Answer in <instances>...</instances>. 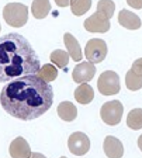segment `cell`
Listing matches in <instances>:
<instances>
[{
	"label": "cell",
	"instance_id": "cell-1",
	"mask_svg": "<svg viewBox=\"0 0 142 158\" xmlns=\"http://www.w3.org/2000/svg\"><path fill=\"white\" fill-rule=\"evenodd\" d=\"M52 86L37 75L12 80L0 93V103L7 113L21 120H32L42 116L52 107Z\"/></svg>",
	"mask_w": 142,
	"mask_h": 158
},
{
	"label": "cell",
	"instance_id": "cell-2",
	"mask_svg": "<svg viewBox=\"0 0 142 158\" xmlns=\"http://www.w3.org/2000/svg\"><path fill=\"white\" fill-rule=\"evenodd\" d=\"M40 69L37 53L23 36L11 32L0 37V82L35 75Z\"/></svg>",
	"mask_w": 142,
	"mask_h": 158
},
{
	"label": "cell",
	"instance_id": "cell-3",
	"mask_svg": "<svg viewBox=\"0 0 142 158\" xmlns=\"http://www.w3.org/2000/svg\"><path fill=\"white\" fill-rule=\"evenodd\" d=\"M3 16L10 26L21 27L26 24L28 19V8L21 3L7 4L4 8Z\"/></svg>",
	"mask_w": 142,
	"mask_h": 158
},
{
	"label": "cell",
	"instance_id": "cell-4",
	"mask_svg": "<svg viewBox=\"0 0 142 158\" xmlns=\"http://www.w3.org/2000/svg\"><path fill=\"white\" fill-rule=\"evenodd\" d=\"M97 87L99 92L103 95H115L120 91V77L114 71H105L101 74L98 79Z\"/></svg>",
	"mask_w": 142,
	"mask_h": 158
},
{
	"label": "cell",
	"instance_id": "cell-5",
	"mask_svg": "<svg viewBox=\"0 0 142 158\" xmlns=\"http://www.w3.org/2000/svg\"><path fill=\"white\" fill-rule=\"evenodd\" d=\"M124 108L118 100L106 102L101 107L100 114L106 124L114 126L120 123L123 117Z\"/></svg>",
	"mask_w": 142,
	"mask_h": 158
},
{
	"label": "cell",
	"instance_id": "cell-6",
	"mask_svg": "<svg viewBox=\"0 0 142 158\" xmlns=\"http://www.w3.org/2000/svg\"><path fill=\"white\" fill-rule=\"evenodd\" d=\"M108 53L106 43L101 39L94 38L86 44L85 56L92 63H99L105 59Z\"/></svg>",
	"mask_w": 142,
	"mask_h": 158
},
{
	"label": "cell",
	"instance_id": "cell-7",
	"mask_svg": "<svg viewBox=\"0 0 142 158\" xmlns=\"http://www.w3.org/2000/svg\"><path fill=\"white\" fill-rule=\"evenodd\" d=\"M68 146L73 155L82 156L90 150V141L85 134L82 132H75L68 139Z\"/></svg>",
	"mask_w": 142,
	"mask_h": 158
},
{
	"label": "cell",
	"instance_id": "cell-8",
	"mask_svg": "<svg viewBox=\"0 0 142 158\" xmlns=\"http://www.w3.org/2000/svg\"><path fill=\"white\" fill-rule=\"evenodd\" d=\"M109 19L101 13L95 12L84 22V27L90 32L104 33L110 29Z\"/></svg>",
	"mask_w": 142,
	"mask_h": 158
},
{
	"label": "cell",
	"instance_id": "cell-9",
	"mask_svg": "<svg viewBox=\"0 0 142 158\" xmlns=\"http://www.w3.org/2000/svg\"><path fill=\"white\" fill-rule=\"evenodd\" d=\"M96 69L94 65L87 61L80 63L75 67L72 77L75 82L77 84L88 82L94 77Z\"/></svg>",
	"mask_w": 142,
	"mask_h": 158
},
{
	"label": "cell",
	"instance_id": "cell-10",
	"mask_svg": "<svg viewBox=\"0 0 142 158\" xmlns=\"http://www.w3.org/2000/svg\"><path fill=\"white\" fill-rule=\"evenodd\" d=\"M9 153L12 158H30L31 150L27 142L23 137H18L11 142Z\"/></svg>",
	"mask_w": 142,
	"mask_h": 158
},
{
	"label": "cell",
	"instance_id": "cell-11",
	"mask_svg": "<svg viewBox=\"0 0 142 158\" xmlns=\"http://www.w3.org/2000/svg\"><path fill=\"white\" fill-rule=\"evenodd\" d=\"M103 150L108 158H122L124 154V148L121 141L112 136H108L105 139Z\"/></svg>",
	"mask_w": 142,
	"mask_h": 158
},
{
	"label": "cell",
	"instance_id": "cell-12",
	"mask_svg": "<svg viewBox=\"0 0 142 158\" xmlns=\"http://www.w3.org/2000/svg\"><path fill=\"white\" fill-rule=\"evenodd\" d=\"M118 22L122 26L129 30H137L141 26V20L137 15L124 9L119 12Z\"/></svg>",
	"mask_w": 142,
	"mask_h": 158
},
{
	"label": "cell",
	"instance_id": "cell-13",
	"mask_svg": "<svg viewBox=\"0 0 142 158\" xmlns=\"http://www.w3.org/2000/svg\"><path fill=\"white\" fill-rule=\"evenodd\" d=\"M63 42L69 55L75 62H79L82 59V53L80 45L77 40L70 33H65L63 36Z\"/></svg>",
	"mask_w": 142,
	"mask_h": 158
},
{
	"label": "cell",
	"instance_id": "cell-14",
	"mask_svg": "<svg viewBox=\"0 0 142 158\" xmlns=\"http://www.w3.org/2000/svg\"><path fill=\"white\" fill-rule=\"evenodd\" d=\"M57 112L60 118L66 122L73 121L77 115V108L74 104L69 101L61 103L58 106Z\"/></svg>",
	"mask_w": 142,
	"mask_h": 158
},
{
	"label": "cell",
	"instance_id": "cell-15",
	"mask_svg": "<svg viewBox=\"0 0 142 158\" xmlns=\"http://www.w3.org/2000/svg\"><path fill=\"white\" fill-rule=\"evenodd\" d=\"M94 97V91L90 85L82 84L75 89V98L77 102L85 105L90 103Z\"/></svg>",
	"mask_w": 142,
	"mask_h": 158
},
{
	"label": "cell",
	"instance_id": "cell-16",
	"mask_svg": "<svg viewBox=\"0 0 142 158\" xmlns=\"http://www.w3.org/2000/svg\"><path fill=\"white\" fill-rule=\"evenodd\" d=\"M51 4L49 1H34L32 4V13L37 19H44L50 11Z\"/></svg>",
	"mask_w": 142,
	"mask_h": 158
},
{
	"label": "cell",
	"instance_id": "cell-17",
	"mask_svg": "<svg viewBox=\"0 0 142 158\" xmlns=\"http://www.w3.org/2000/svg\"><path fill=\"white\" fill-rule=\"evenodd\" d=\"M127 124L130 129L139 130L142 129V109L135 108L129 113L127 118Z\"/></svg>",
	"mask_w": 142,
	"mask_h": 158
},
{
	"label": "cell",
	"instance_id": "cell-18",
	"mask_svg": "<svg viewBox=\"0 0 142 158\" xmlns=\"http://www.w3.org/2000/svg\"><path fill=\"white\" fill-rule=\"evenodd\" d=\"M37 76L46 82H51L57 77L58 70L54 65L47 63L40 68Z\"/></svg>",
	"mask_w": 142,
	"mask_h": 158
},
{
	"label": "cell",
	"instance_id": "cell-19",
	"mask_svg": "<svg viewBox=\"0 0 142 158\" xmlns=\"http://www.w3.org/2000/svg\"><path fill=\"white\" fill-rule=\"evenodd\" d=\"M126 86L131 91H137L142 88V76L138 75L132 70H129L125 77Z\"/></svg>",
	"mask_w": 142,
	"mask_h": 158
},
{
	"label": "cell",
	"instance_id": "cell-20",
	"mask_svg": "<svg viewBox=\"0 0 142 158\" xmlns=\"http://www.w3.org/2000/svg\"><path fill=\"white\" fill-rule=\"evenodd\" d=\"M50 60L59 68H63L69 62V55L65 51L57 49L51 53Z\"/></svg>",
	"mask_w": 142,
	"mask_h": 158
},
{
	"label": "cell",
	"instance_id": "cell-21",
	"mask_svg": "<svg viewBox=\"0 0 142 158\" xmlns=\"http://www.w3.org/2000/svg\"><path fill=\"white\" fill-rule=\"evenodd\" d=\"M70 4L73 14L77 16L85 14L92 6L91 1H71Z\"/></svg>",
	"mask_w": 142,
	"mask_h": 158
},
{
	"label": "cell",
	"instance_id": "cell-22",
	"mask_svg": "<svg viewBox=\"0 0 142 158\" xmlns=\"http://www.w3.org/2000/svg\"><path fill=\"white\" fill-rule=\"evenodd\" d=\"M115 5L113 1H99L97 4V12L104 15L108 19L113 17Z\"/></svg>",
	"mask_w": 142,
	"mask_h": 158
},
{
	"label": "cell",
	"instance_id": "cell-23",
	"mask_svg": "<svg viewBox=\"0 0 142 158\" xmlns=\"http://www.w3.org/2000/svg\"><path fill=\"white\" fill-rule=\"evenodd\" d=\"M131 70L136 75L142 76V58L134 61Z\"/></svg>",
	"mask_w": 142,
	"mask_h": 158
},
{
	"label": "cell",
	"instance_id": "cell-24",
	"mask_svg": "<svg viewBox=\"0 0 142 158\" xmlns=\"http://www.w3.org/2000/svg\"><path fill=\"white\" fill-rule=\"evenodd\" d=\"M127 2L132 8L137 9L142 8V1H127Z\"/></svg>",
	"mask_w": 142,
	"mask_h": 158
},
{
	"label": "cell",
	"instance_id": "cell-25",
	"mask_svg": "<svg viewBox=\"0 0 142 158\" xmlns=\"http://www.w3.org/2000/svg\"><path fill=\"white\" fill-rule=\"evenodd\" d=\"M56 3L57 5H59V6L61 7H65L67 6L68 4H69L70 2L68 1H56Z\"/></svg>",
	"mask_w": 142,
	"mask_h": 158
},
{
	"label": "cell",
	"instance_id": "cell-26",
	"mask_svg": "<svg viewBox=\"0 0 142 158\" xmlns=\"http://www.w3.org/2000/svg\"><path fill=\"white\" fill-rule=\"evenodd\" d=\"M30 158H47L44 155H43L41 153H39V152H32L31 157Z\"/></svg>",
	"mask_w": 142,
	"mask_h": 158
},
{
	"label": "cell",
	"instance_id": "cell-27",
	"mask_svg": "<svg viewBox=\"0 0 142 158\" xmlns=\"http://www.w3.org/2000/svg\"><path fill=\"white\" fill-rule=\"evenodd\" d=\"M138 146L139 148H140V150L142 151V134L139 136V138L138 139Z\"/></svg>",
	"mask_w": 142,
	"mask_h": 158
},
{
	"label": "cell",
	"instance_id": "cell-28",
	"mask_svg": "<svg viewBox=\"0 0 142 158\" xmlns=\"http://www.w3.org/2000/svg\"><path fill=\"white\" fill-rule=\"evenodd\" d=\"M60 158H67V157H64V156H63V157H60Z\"/></svg>",
	"mask_w": 142,
	"mask_h": 158
},
{
	"label": "cell",
	"instance_id": "cell-29",
	"mask_svg": "<svg viewBox=\"0 0 142 158\" xmlns=\"http://www.w3.org/2000/svg\"><path fill=\"white\" fill-rule=\"evenodd\" d=\"M0 31H1V25H0Z\"/></svg>",
	"mask_w": 142,
	"mask_h": 158
}]
</instances>
